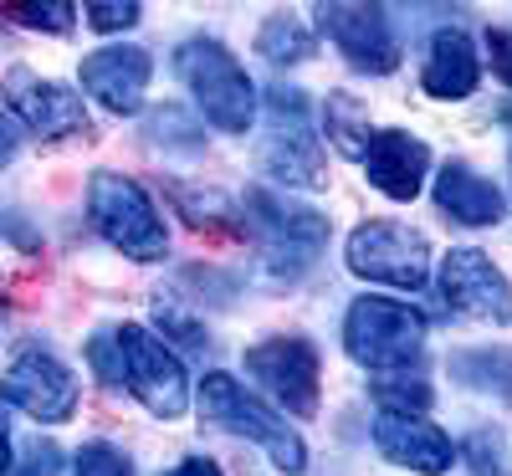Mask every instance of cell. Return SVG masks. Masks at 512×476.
<instances>
[{
  "instance_id": "1",
  "label": "cell",
  "mask_w": 512,
  "mask_h": 476,
  "mask_svg": "<svg viewBox=\"0 0 512 476\" xmlns=\"http://www.w3.org/2000/svg\"><path fill=\"white\" fill-rule=\"evenodd\" d=\"M200 415H205L210 425L231 430V436L256 441V446L277 461V471H287V476L308 471V446H303V436H297V430H292L272 405L256 400L246 384H236L231 374L216 369V374L200 379Z\"/></svg>"
},
{
  "instance_id": "2",
  "label": "cell",
  "mask_w": 512,
  "mask_h": 476,
  "mask_svg": "<svg viewBox=\"0 0 512 476\" xmlns=\"http://www.w3.org/2000/svg\"><path fill=\"white\" fill-rule=\"evenodd\" d=\"M246 231L256 236L277 277H303L318 262V251L328 246V221L313 205H297L262 185L246 190Z\"/></svg>"
},
{
  "instance_id": "3",
  "label": "cell",
  "mask_w": 512,
  "mask_h": 476,
  "mask_svg": "<svg viewBox=\"0 0 512 476\" xmlns=\"http://www.w3.org/2000/svg\"><path fill=\"white\" fill-rule=\"evenodd\" d=\"M175 67H180L185 88L195 93V103L210 123L226 128V134H246L251 118H256V88H251L246 67L221 47V41H210V36L185 41Z\"/></svg>"
},
{
  "instance_id": "4",
  "label": "cell",
  "mask_w": 512,
  "mask_h": 476,
  "mask_svg": "<svg viewBox=\"0 0 512 476\" xmlns=\"http://www.w3.org/2000/svg\"><path fill=\"white\" fill-rule=\"evenodd\" d=\"M344 349L364 369H410L425 349V313L395 297H359L344 318Z\"/></svg>"
},
{
  "instance_id": "5",
  "label": "cell",
  "mask_w": 512,
  "mask_h": 476,
  "mask_svg": "<svg viewBox=\"0 0 512 476\" xmlns=\"http://www.w3.org/2000/svg\"><path fill=\"white\" fill-rule=\"evenodd\" d=\"M113 349H118V384H128V395L149 415H159V420L185 415V405H190L185 369L149 328H139V323L113 328Z\"/></svg>"
},
{
  "instance_id": "6",
  "label": "cell",
  "mask_w": 512,
  "mask_h": 476,
  "mask_svg": "<svg viewBox=\"0 0 512 476\" xmlns=\"http://www.w3.org/2000/svg\"><path fill=\"white\" fill-rule=\"evenodd\" d=\"M262 169L277 185H297V190H323V149L313 139L308 123V98L297 88H277L267 93V144H262Z\"/></svg>"
},
{
  "instance_id": "7",
  "label": "cell",
  "mask_w": 512,
  "mask_h": 476,
  "mask_svg": "<svg viewBox=\"0 0 512 476\" xmlns=\"http://www.w3.org/2000/svg\"><path fill=\"white\" fill-rule=\"evenodd\" d=\"M88 210H93V221L98 231L123 251V256H134V262H159L169 236H164V221H159V210L154 200L144 195L139 180H128V175H93V190H88Z\"/></svg>"
},
{
  "instance_id": "8",
  "label": "cell",
  "mask_w": 512,
  "mask_h": 476,
  "mask_svg": "<svg viewBox=\"0 0 512 476\" xmlns=\"http://www.w3.org/2000/svg\"><path fill=\"white\" fill-rule=\"evenodd\" d=\"M349 272L415 292L431 277V241L400 221H364L349 236Z\"/></svg>"
},
{
  "instance_id": "9",
  "label": "cell",
  "mask_w": 512,
  "mask_h": 476,
  "mask_svg": "<svg viewBox=\"0 0 512 476\" xmlns=\"http://www.w3.org/2000/svg\"><path fill=\"white\" fill-rule=\"evenodd\" d=\"M441 297L446 308L477 323H512V287L492 267V256L477 246H456L441 256Z\"/></svg>"
},
{
  "instance_id": "10",
  "label": "cell",
  "mask_w": 512,
  "mask_h": 476,
  "mask_svg": "<svg viewBox=\"0 0 512 476\" xmlns=\"http://www.w3.org/2000/svg\"><path fill=\"white\" fill-rule=\"evenodd\" d=\"M246 374L292 415L318 410V349L308 338H267L246 349Z\"/></svg>"
},
{
  "instance_id": "11",
  "label": "cell",
  "mask_w": 512,
  "mask_h": 476,
  "mask_svg": "<svg viewBox=\"0 0 512 476\" xmlns=\"http://www.w3.org/2000/svg\"><path fill=\"white\" fill-rule=\"evenodd\" d=\"M0 400L26 410L41 425H52V420H67L77 410V379H72V369L57 354L26 349V354H16L6 379H0Z\"/></svg>"
},
{
  "instance_id": "12",
  "label": "cell",
  "mask_w": 512,
  "mask_h": 476,
  "mask_svg": "<svg viewBox=\"0 0 512 476\" xmlns=\"http://www.w3.org/2000/svg\"><path fill=\"white\" fill-rule=\"evenodd\" d=\"M318 31L344 52L359 72H395L400 67V41L390 31L384 6H318Z\"/></svg>"
},
{
  "instance_id": "13",
  "label": "cell",
  "mask_w": 512,
  "mask_h": 476,
  "mask_svg": "<svg viewBox=\"0 0 512 476\" xmlns=\"http://www.w3.org/2000/svg\"><path fill=\"white\" fill-rule=\"evenodd\" d=\"M6 103L36 139L88 134V108H82V98L72 88H62V82H47V77L26 72V67L6 72Z\"/></svg>"
},
{
  "instance_id": "14",
  "label": "cell",
  "mask_w": 512,
  "mask_h": 476,
  "mask_svg": "<svg viewBox=\"0 0 512 476\" xmlns=\"http://www.w3.org/2000/svg\"><path fill=\"white\" fill-rule=\"evenodd\" d=\"M425 169H431V149L405 128H379L364 144V175L379 195L390 200H415L425 185Z\"/></svg>"
},
{
  "instance_id": "15",
  "label": "cell",
  "mask_w": 512,
  "mask_h": 476,
  "mask_svg": "<svg viewBox=\"0 0 512 476\" xmlns=\"http://www.w3.org/2000/svg\"><path fill=\"white\" fill-rule=\"evenodd\" d=\"M374 446L384 451V461L425 471V476H441L456 461V446L441 425H431L425 415H379L374 420Z\"/></svg>"
},
{
  "instance_id": "16",
  "label": "cell",
  "mask_w": 512,
  "mask_h": 476,
  "mask_svg": "<svg viewBox=\"0 0 512 476\" xmlns=\"http://www.w3.org/2000/svg\"><path fill=\"white\" fill-rule=\"evenodd\" d=\"M149 72H154V62H149L144 47H103L82 62V88H88L108 113H139Z\"/></svg>"
},
{
  "instance_id": "17",
  "label": "cell",
  "mask_w": 512,
  "mask_h": 476,
  "mask_svg": "<svg viewBox=\"0 0 512 476\" xmlns=\"http://www.w3.org/2000/svg\"><path fill=\"white\" fill-rule=\"evenodd\" d=\"M420 82H425V93H431V98H472L477 82H482V57L472 47V36L456 31V26L436 31Z\"/></svg>"
},
{
  "instance_id": "18",
  "label": "cell",
  "mask_w": 512,
  "mask_h": 476,
  "mask_svg": "<svg viewBox=\"0 0 512 476\" xmlns=\"http://www.w3.org/2000/svg\"><path fill=\"white\" fill-rule=\"evenodd\" d=\"M436 205L456 226H497L507 215V200L492 180H482L472 164H446L436 180Z\"/></svg>"
},
{
  "instance_id": "19",
  "label": "cell",
  "mask_w": 512,
  "mask_h": 476,
  "mask_svg": "<svg viewBox=\"0 0 512 476\" xmlns=\"http://www.w3.org/2000/svg\"><path fill=\"white\" fill-rule=\"evenodd\" d=\"M451 374L472 389H487V395H502L512 405V354L507 349H472V354H456Z\"/></svg>"
},
{
  "instance_id": "20",
  "label": "cell",
  "mask_w": 512,
  "mask_h": 476,
  "mask_svg": "<svg viewBox=\"0 0 512 476\" xmlns=\"http://www.w3.org/2000/svg\"><path fill=\"white\" fill-rule=\"evenodd\" d=\"M323 128H328V139H333L338 154L364 159V144H369V113L359 108V98H349V93H328V103H323Z\"/></svg>"
},
{
  "instance_id": "21",
  "label": "cell",
  "mask_w": 512,
  "mask_h": 476,
  "mask_svg": "<svg viewBox=\"0 0 512 476\" xmlns=\"http://www.w3.org/2000/svg\"><path fill=\"white\" fill-rule=\"evenodd\" d=\"M256 52H262L267 62H308L313 57V31L297 16L277 11V16H267L262 36H256Z\"/></svg>"
},
{
  "instance_id": "22",
  "label": "cell",
  "mask_w": 512,
  "mask_h": 476,
  "mask_svg": "<svg viewBox=\"0 0 512 476\" xmlns=\"http://www.w3.org/2000/svg\"><path fill=\"white\" fill-rule=\"evenodd\" d=\"M169 195H175V205H180V215H185V221L190 226H221V231H241L236 226V210H231V200L221 195V190H190V185H175V190H169Z\"/></svg>"
},
{
  "instance_id": "23",
  "label": "cell",
  "mask_w": 512,
  "mask_h": 476,
  "mask_svg": "<svg viewBox=\"0 0 512 476\" xmlns=\"http://www.w3.org/2000/svg\"><path fill=\"white\" fill-rule=\"evenodd\" d=\"M374 405H379V415H425L431 410V384L415 379V374L379 379L374 384Z\"/></svg>"
},
{
  "instance_id": "24",
  "label": "cell",
  "mask_w": 512,
  "mask_h": 476,
  "mask_svg": "<svg viewBox=\"0 0 512 476\" xmlns=\"http://www.w3.org/2000/svg\"><path fill=\"white\" fill-rule=\"evenodd\" d=\"M77 476H134V466H128V456L108 441H88L77 451Z\"/></svg>"
},
{
  "instance_id": "25",
  "label": "cell",
  "mask_w": 512,
  "mask_h": 476,
  "mask_svg": "<svg viewBox=\"0 0 512 476\" xmlns=\"http://www.w3.org/2000/svg\"><path fill=\"white\" fill-rule=\"evenodd\" d=\"M154 318H159V328L169 333V338H180V343H190V349H205V328L180 308V302H169V297H159L154 302Z\"/></svg>"
},
{
  "instance_id": "26",
  "label": "cell",
  "mask_w": 512,
  "mask_h": 476,
  "mask_svg": "<svg viewBox=\"0 0 512 476\" xmlns=\"http://www.w3.org/2000/svg\"><path fill=\"white\" fill-rule=\"evenodd\" d=\"M21 26H36V31H67L72 26V6L67 0H52V6H31V0H21V6H6Z\"/></svg>"
},
{
  "instance_id": "27",
  "label": "cell",
  "mask_w": 512,
  "mask_h": 476,
  "mask_svg": "<svg viewBox=\"0 0 512 476\" xmlns=\"http://www.w3.org/2000/svg\"><path fill=\"white\" fill-rule=\"evenodd\" d=\"M82 16H88V26H93V31H128L144 11L134 6V0H123V6H118V0H93V6L82 11Z\"/></svg>"
},
{
  "instance_id": "28",
  "label": "cell",
  "mask_w": 512,
  "mask_h": 476,
  "mask_svg": "<svg viewBox=\"0 0 512 476\" xmlns=\"http://www.w3.org/2000/svg\"><path fill=\"white\" fill-rule=\"evenodd\" d=\"M466 461L477 466V476H502V441L492 430H477V436L466 441Z\"/></svg>"
},
{
  "instance_id": "29",
  "label": "cell",
  "mask_w": 512,
  "mask_h": 476,
  "mask_svg": "<svg viewBox=\"0 0 512 476\" xmlns=\"http://www.w3.org/2000/svg\"><path fill=\"white\" fill-rule=\"evenodd\" d=\"M57 466H62V451H57L52 441H36V446L26 451L21 471H11V476H57Z\"/></svg>"
},
{
  "instance_id": "30",
  "label": "cell",
  "mask_w": 512,
  "mask_h": 476,
  "mask_svg": "<svg viewBox=\"0 0 512 476\" xmlns=\"http://www.w3.org/2000/svg\"><path fill=\"white\" fill-rule=\"evenodd\" d=\"M487 52L502 82H512V31H487Z\"/></svg>"
},
{
  "instance_id": "31",
  "label": "cell",
  "mask_w": 512,
  "mask_h": 476,
  "mask_svg": "<svg viewBox=\"0 0 512 476\" xmlns=\"http://www.w3.org/2000/svg\"><path fill=\"white\" fill-rule=\"evenodd\" d=\"M16 461H11V436H6V415H0V476H11Z\"/></svg>"
},
{
  "instance_id": "32",
  "label": "cell",
  "mask_w": 512,
  "mask_h": 476,
  "mask_svg": "<svg viewBox=\"0 0 512 476\" xmlns=\"http://www.w3.org/2000/svg\"><path fill=\"white\" fill-rule=\"evenodd\" d=\"M11 154H16V128H11V118H0V164Z\"/></svg>"
},
{
  "instance_id": "33",
  "label": "cell",
  "mask_w": 512,
  "mask_h": 476,
  "mask_svg": "<svg viewBox=\"0 0 512 476\" xmlns=\"http://www.w3.org/2000/svg\"><path fill=\"white\" fill-rule=\"evenodd\" d=\"M169 476H180V471H169Z\"/></svg>"
},
{
  "instance_id": "34",
  "label": "cell",
  "mask_w": 512,
  "mask_h": 476,
  "mask_svg": "<svg viewBox=\"0 0 512 476\" xmlns=\"http://www.w3.org/2000/svg\"><path fill=\"white\" fill-rule=\"evenodd\" d=\"M507 123H512V113H507Z\"/></svg>"
}]
</instances>
